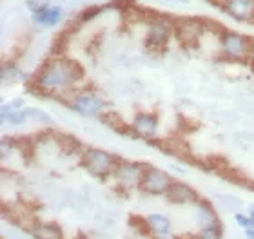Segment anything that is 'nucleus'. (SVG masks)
Returning a JSON list of instances; mask_svg holds the SVG:
<instances>
[{"label":"nucleus","mask_w":254,"mask_h":239,"mask_svg":"<svg viewBox=\"0 0 254 239\" xmlns=\"http://www.w3.org/2000/svg\"><path fill=\"white\" fill-rule=\"evenodd\" d=\"M82 76L84 71L74 60L53 58L40 67L33 78V85L44 95H57L62 91L73 89Z\"/></svg>","instance_id":"nucleus-1"},{"label":"nucleus","mask_w":254,"mask_h":239,"mask_svg":"<svg viewBox=\"0 0 254 239\" xmlns=\"http://www.w3.org/2000/svg\"><path fill=\"white\" fill-rule=\"evenodd\" d=\"M80 161H82V167L85 169V172L91 174L93 178H98V180L113 176L118 163H120L113 152H107V150L98 149V147L84 149V152L80 156Z\"/></svg>","instance_id":"nucleus-2"},{"label":"nucleus","mask_w":254,"mask_h":239,"mask_svg":"<svg viewBox=\"0 0 254 239\" xmlns=\"http://www.w3.org/2000/svg\"><path fill=\"white\" fill-rule=\"evenodd\" d=\"M173 183H175V180H173V176L169 172L147 165L145 170H143L138 191L142 194H147V196H165L171 187H173Z\"/></svg>","instance_id":"nucleus-3"},{"label":"nucleus","mask_w":254,"mask_h":239,"mask_svg":"<svg viewBox=\"0 0 254 239\" xmlns=\"http://www.w3.org/2000/svg\"><path fill=\"white\" fill-rule=\"evenodd\" d=\"M251 49H253V44H251L249 37H245L242 33L227 31L220 38V51L229 60L247 58L251 56Z\"/></svg>","instance_id":"nucleus-4"},{"label":"nucleus","mask_w":254,"mask_h":239,"mask_svg":"<svg viewBox=\"0 0 254 239\" xmlns=\"http://www.w3.org/2000/svg\"><path fill=\"white\" fill-rule=\"evenodd\" d=\"M74 112H78L80 116H87V118H96L100 116L104 109H106V101L104 98L95 93H76V95L71 96V100L67 103Z\"/></svg>","instance_id":"nucleus-5"},{"label":"nucleus","mask_w":254,"mask_h":239,"mask_svg":"<svg viewBox=\"0 0 254 239\" xmlns=\"http://www.w3.org/2000/svg\"><path fill=\"white\" fill-rule=\"evenodd\" d=\"M147 165L136 163V161H120L115 170V181L118 183V187H122L124 191H132V189H138L140 187V181H142L143 170H145Z\"/></svg>","instance_id":"nucleus-6"},{"label":"nucleus","mask_w":254,"mask_h":239,"mask_svg":"<svg viewBox=\"0 0 254 239\" xmlns=\"http://www.w3.org/2000/svg\"><path fill=\"white\" fill-rule=\"evenodd\" d=\"M171 35H173V27L165 20H156L147 27V35H145V48L151 51H158L165 48V44L169 42Z\"/></svg>","instance_id":"nucleus-7"},{"label":"nucleus","mask_w":254,"mask_h":239,"mask_svg":"<svg viewBox=\"0 0 254 239\" xmlns=\"http://www.w3.org/2000/svg\"><path fill=\"white\" fill-rule=\"evenodd\" d=\"M131 131L140 138H154L158 133V116L153 112H138L136 116L132 118Z\"/></svg>","instance_id":"nucleus-8"},{"label":"nucleus","mask_w":254,"mask_h":239,"mask_svg":"<svg viewBox=\"0 0 254 239\" xmlns=\"http://www.w3.org/2000/svg\"><path fill=\"white\" fill-rule=\"evenodd\" d=\"M165 197L175 205H192V203L200 201L198 192L192 189L190 185L184 183V181H175L173 187L169 189V192L165 194Z\"/></svg>","instance_id":"nucleus-9"},{"label":"nucleus","mask_w":254,"mask_h":239,"mask_svg":"<svg viewBox=\"0 0 254 239\" xmlns=\"http://www.w3.org/2000/svg\"><path fill=\"white\" fill-rule=\"evenodd\" d=\"M33 15V22L38 24V26L42 27H55L59 26L60 22L64 18V9L60 5H55V4H44L40 9H37Z\"/></svg>","instance_id":"nucleus-10"},{"label":"nucleus","mask_w":254,"mask_h":239,"mask_svg":"<svg viewBox=\"0 0 254 239\" xmlns=\"http://www.w3.org/2000/svg\"><path fill=\"white\" fill-rule=\"evenodd\" d=\"M145 225H147V230L154 236L156 239H165L171 236V230H173V223L171 219L165 216V214L153 212L145 218Z\"/></svg>","instance_id":"nucleus-11"},{"label":"nucleus","mask_w":254,"mask_h":239,"mask_svg":"<svg viewBox=\"0 0 254 239\" xmlns=\"http://www.w3.org/2000/svg\"><path fill=\"white\" fill-rule=\"evenodd\" d=\"M225 11L234 20H249L254 11V0H227L225 2Z\"/></svg>","instance_id":"nucleus-12"},{"label":"nucleus","mask_w":254,"mask_h":239,"mask_svg":"<svg viewBox=\"0 0 254 239\" xmlns=\"http://www.w3.org/2000/svg\"><path fill=\"white\" fill-rule=\"evenodd\" d=\"M196 221H198L200 229L212 227V225H220V219H218V214L214 210V207H212L211 203L201 201V199L196 203Z\"/></svg>","instance_id":"nucleus-13"},{"label":"nucleus","mask_w":254,"mask_h":239,"mask_svg":"<svg viewBox=\"0 0 254 239\" xmlns=\"http://www.w3.org/2000/svg\"><path fill=\"white\" fill-rule=\"evenodd\" d=\"M29 236L33 239H65L57 223H35L29 229Z\"/></svg>","instance_id":"nucleus-14"},{"label":"nucleus","mask_w":254,"mask_h":239,"mask_svg":"<svg viewBox=\"0 0 254 239\" xmlns=\"http://www.w3.org/2000/svg\"><path fill=\"white\" fill-rule=\"evenodd\" d=\"M26 78V75L22 73L15 64H4L2 65V75H0V80L4 85H13L16 82H22Z\"/></svg>","instance_id":"nucleus-15"},{"label":"nucleus","mask_w":254,"mask_h":239,"mask_svg":"<svg viewBox=\"0 0 254 239\" xmlns=\"http://www.w3.org/2000/svg\"><path fill=\"white\" fill-rule=\"evenodd\" d=\"M26 114L29 120H33V122L37 123H42V125H53L55 120L51 118V114H49L48 111H44V109H40V107H33V105H27L26 109Z\"/></svg>","instance_id":"nucleus-16"},{"label":"nucleus","mask_w":254,"mask_h":239,"mask_svg":"<svg viewBox=\"0 0 254 239\" xmlns=\"http://www.w3.org/2000/svg\"><path fill=\"white\" fill-rule=\"evenodd\" d=\"M192 239H223V227L220 225H212V227H205V229H200L198 234Z\"/></svg>","instance_id":"nucleus-17"},{"label":"nucleus","mask_w":254,"mask_h":239,"mask_svg":"<svg viewBox=\"0 0 254 239\" xmlns=\"http://www.w3.org/2000/svg\"><path fill=\"white\" fill-rule=\"evenodd\" d=\"M26 105V100L24 98H13L9 101H4L2 103V111L0 112H13V111H22Z\"/></svg>","instance_id":"nucleus-18"},{"label":"nucleus","mask_w":254,"mask_h":239,"mask_svg":"<svg viewBox=\"0 0 254 239\" xmlns=\"http://www.w3.org/2000/svg\"><path fill=\"white\" fill-rule=\"evenodd\" d=\"M234 221L238 225L240 229H251L253 227V219H251V214H244V212H236L234 214Z\"/></svg>","instance_id":"nucleus-19"},{"label":"nucleus","mask_w":254,"mask_h":239,"mask_svg":"<svg viewBox=\"0 0 254 239\" xmlns=\"http://www.w3.org/2000/svg\"><path fill=\"white\" fill-rule=\"evenodd\" d=\"M244 236H245V239H254V227H251V229H245Z\"/></svg>","instance_id":"nucleus-20"},{"label":"nucleus","mask_w":254,"mask_h":239,"mask_svg":"<svg viewBox=\"0 0 254 239\" xmlns=\"http://www.w3.org/2000/svg\"><path fill=\"white\" fill-rule=\"evenodd\" d=\"M251 64H253V67H254V44H253V49H251Z\"/></svg>","instance_id":"nucleus-21"},{"label":"nucleus","mask_w":254,"mask_h":239,"mask_svg":"<svg viewBox=\"0 0 254 239\" xmlns=\"http://www.w3.org/2000/svg\"><path fill=\"white\" fill-rule=\"evenodd\" d=\"M73 239H91V238H87V236H84V234H78V236H74Z\"/></svg>","instance_id":"nucleus-22"},{"label":"nucleus","mask_w":254,"mask_h":239,"mask_svg":"<svg viewBox=\"0 0 254 239\" xmlns=\"http://www.w3.org/2000/svg\"><path fill=\"white\" fill-rule=\"evenodd\" d=\"M178 2H186V0H178Z\"/></svg>","instance_id":"nucleus-23"},{"label":"nucleus","mask_w":254,"mask_h":239,"mask_svg":"<svg viewBox=\"0 0 254 239\" xmlns=\"http://www.w3.org/2000/svg\"><path fill=\"white\" fill-rule=\"evenodd\" d=\"M2 239H5V238H2Z\"/></svg>","instance_id":"nucleus-24"},{"label":"nucleus","mask_w":254,"mask_h":239,"mask_svg":"<svg viewBox=\"0 0 254 239\" xmlns=\"http://www.w3.org/2000/svg\"><path fill=\"white\" fill-rule=\"evenodd\" d=\"M253 208H254V205H253Z\"/></svg>","instance_id":"nucleus-25"}]
</instances>
